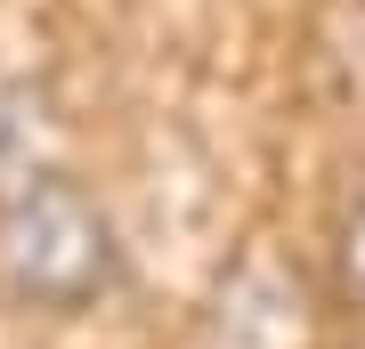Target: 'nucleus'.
Masks as SVG:
<instances>
[{
    "mask_svg": "<svg viewBox=\"0 0 365 349\" xmlns=\"http://www.w3.org/2000/svg\"><path fill=\"white\" fill-rule=\"evenodd\" d=\"M0 293L33 317H90L122 293V236L73 171L0 187Z\"/></svg>",
    "mask_w": 365,
    "mask_h": 349,
    "instance_id": "1",
    "label": "nucleus"
},
{
    "mask_svg": "<svg viewBox=\"0 0 365 349\" xmlns=\"http://www.w3.org/2000/svg\"><path fill=\"white\" fill-rule=\"evenodd\" d=\"M203 341L211 349H317V285L276 244H244L220 268Z\"/></svg>",
    "mask_w": 365,
    "mask_h": 349,
    "instance_id": "2",
    "label": "nucleus"
},
{
    "mask_svg": "<svg viewBox=\"0 0 365 349\" xmlns=\"http://www.w3.org/2000/svg\"><path fill=\"white\" fill-rule=\"evenodd\" d=\"M325 268H333V300H341L349 317H365V179L341 195V211H333Z\"/></svg>",
    "mask_w": 365,
    "mask_h": 349,
    "instance_id": "3",
    "label": "nucleus"
}]
</instances>
